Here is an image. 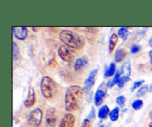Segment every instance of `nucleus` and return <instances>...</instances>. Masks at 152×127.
Masks as SVG:
<instances>
[{
	"instance_id": "obj_16",
	"label": "nucleus",
	"mask_w": 152,
	"mask_h": 127,
	"mask_svg": "<svg viewBox=\"0 0 152 127\" xmlns=\"http://www.w3.org/2000/svg\"><path fill=\"white\" fill-rule=\"evenodd\" d=\"M115 73H116V64L114 62H111V63L110 64L108 69L105 70L104 75H105V78H110V77H112L113 75H115Z\"/></svg>"
},
{
	"instance_id": "obj_28",
	"label": "nucleus",
	"mask_w": 152,
	"mask_h": 127,
	"mask_svg": "<svg viewBox=\"0 0 152 127\" xmlns=\"http://www.w3.org/2000/svg\"><path fill=\"white\" fill-rule=\"evenodd\" d=\"M81 127H91V123L90 120L88 118L85 119L82 123Z\"/></svg>"
},
{
	"instance_id": "obj_35",
	"label": "nucleus",
	"mask_w": 152,
	"mask_h": 127,
	"mask_svg": "<svg viewBox=\"0 0 152 127\" xmlns=\"http://www.w3.org/2000/svg\"><path fill=\"white\" fill-rule=\"evenodd\" d=\"M148 127H152V121L149 123V126H148Z\"/></svg>"
},
{
	"instance_id": "obj_29",
	"label": "nucleus",
	"mask_w": 152,
	"mask_h": 127,
	"mask_svg": "<svg viewBox=\"0 0 152 127\" xmlns=\"http://www.w3.org/2000/svg\"><path fill=\"white\" fill-rule=\"evenodd\" d=\"M95 118V109L94 108L92 107L91 109V112L89 113L88 116V119H89L90 121L91 120H94Z\"/></svg>"
},
{
	"instance_id": "obj_15",
	"label": "nucleus",
	"mask_w": 152,
	"mask_h": 127,
	"mask_svg": "<svg viewBox=\"0 0 152 127\" xmlns=\"http://www.w3.org/2000/svg\"><path fill=\"white\" fill-rule=\"evenodd\" d=\"M127 56V52L124 50V49H118V50L116 51L115 53V59L116 62H120L125 58V57Z\"/></svg>"
},
{
	"instance_id": "obj_23",
	"label": "nucleus",
	"mask_w": 152,
	"mask_h": 127,
	"mask_svg": "<svg viewBox=\"0 0 152 127\" xmlns=\"http://www.w3.org/2000/svg\"><path fill=\"white\" fill-rule=\"evenodd\" d=\"M143 106V102L140 99H137V100H135L132 103V108H133L134 110H139Z\"/></svg>"
},
{
	"instance_id": "obj_12",
	"label": "nucleus",
	"mask_w": 152,
	"mask_h": 127,
	"mask_svg": "<svg viewBox=\"0 0 152 127\" xmlns=\"http://www.w3.org/2000/svg\"><path fill=\"white\" fill-rule=\"evenodd\" d=\"M105 97V92L103 91L102 89H98L96 90V92H95L94 97V104L95 106H99L103 103L104 98Z\"/></svg>"
},
{
	"instance_id": "obj_31",
	"label": "nucleus",
	"mask_w": 152,
	"mask_h": 127,
	"mask_svg": "<svg viewBox=\"0 0 152 127\" xmlns=\"http://www.w3.org/2000/svg\"><path fill=\"white\" fill-rule=\"evenodd\" d=\"M149 57H150V59H151V63L152 65V50L149 51ZM151 70H152V66H151Z\"/></svg>"
},
{
	"instance_id": "obj_1",
	"label": "nucleus",
	"mask_w": 152,
	"mask_h": 127,
	"mask_svg": "<svg viewBox=\"0 0 152 127\" xmlns=\"http://www.w3.org/2000/svg\"><path fill=\"white\" fill-rule=\"evenodd\" d=\"M84 95V89L80 86L73 85L68 87L65 92V106L69 112L77 110L81 104Z\"/></svg>"
},
{
	"instance_id": "obj_17",
	"label": "nucleus",
	"mask_w": 152,
	"mask_h": 127,
	"mask_svg": "<svg viewBox=\"0 0 152 127\" xmlns=\"http://www.w3.org/2000/svg\"><path fill=\"white\" fill-rule=\"evenodd\" d=\"M119 117H120V108L119 107H115L110 112L109 118L113 122L117 121L119 119Z\"/></svg>"
},
{
	"instance_id": "obj_11",
	"label": "nucleus",
	"mask_w": 152,
	"mask_h": 127,
	"mask_svg": "<svg viewBox=\"0 0 152 127\" xmlns=\"http://www.w3.org/2000/svg\"><path fill=\"white\" fill-rule=\"evenodd\" d=\"M88 63V58L86 57L78 58L77 59H76L75 64H74V69H75L76 72H80L82 69H84V67H86Z\"/></svg>"
},
{
	"instance_id": "obj_10",
	"label": "nucleus",
	"mask_w": 152,
	"mask_h": 127,
	"mask_svg": "<svg viewBox=\"0 0 152 127\" xmlns=\"http://www.w3.org/2000/svg\"><path fill=\"white\" fill-rule=\"evenodd\" d=\"M36 102H37V97H36L35 90L33 87H30L29 90H28V97L24 102V105L26 108H31L34 106Z\"/></svg>"
},
{
	"instance_id": "obj_21",
	"label": "nucleus",
	"mask_w": 152,
	"mask_h": 127,
	"mask_svg": "<svg viewBox=\"0 0 152 127\" xmlns=\"http://www.w3.org/2000/svg\"><path fill=\"white\" fill-rule=\"evenodd\" d=\"M148 91H149V87L148 85H143L142 87H140V89H138L137 92V96L142 97V96L145 95Z\"/></svg>"
},
{
	"instance_id": "obj_7",
	"label": "nucleus",
	"mask_w": 152,
	"mask_h": 127,
	"mask_svg": "<svg viewBox=\"0 0 152 127\" xmlns=\"http://www.w3.org/2000/svg\"><path fill=\"white\" fill-rule=\"evenodd\" d=\"M98 69H94L93 70L91 71L90 74H89V76L87 79L86 80L84 84V87H83V89H84V92L86 93H88L91 90L92 87L94 85L95 83V77L97 75Z\"/></svg>"
},
{
	"instance_id": "obj_32",
	"label": "nucleus",
	"mask_w": 152,
	"mask_h": 127,
	"mask_svg": "<svg viewBox=\"0 0 152 127\" xmlns=\"http://www.w3.org/2000/svg\"><path fill=\"white\" fill-rule=\"evenodd\" d=\"M148 43H149L150 47H152V38H151V39L149 40V41H148Z\"/></svg>"
},
{
	"instance_id": "obj_9",
	"label": "nucleus",
	"mask_w": 152,
	"mask_h": 127,
	"mask_svg": "<svg viewBox=\"0 0 152 127\" xmlns=\"http://www.w3.org/2000/svg\"><path fill=\"white\" fill-rule=\"evenodd\" d=\"M13 35L19 40H25L28 36V28L26 27H13Z\"/></svg>"
},
{
	"instance_id": "obj_3",
	"label": "nucleus",
	"mask_w": 152,
	"mask_h": 127,
	"mask_svg": "<svg viewBox=\"0 0 152 127\" xmlns=\"http://www.w3.org/2000/svg\"><path fill=\"white\" fill-rule=\"evenodd\" d=\"M40 89H41L42 94L45 98H52L56 91V82L50 77L44 76L42 78Z\"/></svg>"
},
{
	"instance_id": "obj_5",
	"label": "nucleus",
	"mask_w": 152,
	"mask_h": 127,
	"mask_svg": "<svg viewBox=\"0 0 152 127\" xmlns=\"http://www.w3.org/2000/svg\"><path fill=\"white\" fill-rule=\"evenodd\" d=\"M43 112L39 108H35L30 113L28 118V125L31 127H38L42 123Z\"/></svg>"
},
{
	"instance_id": "obj_14",
	"label": "nucleus",
	"mask_w": 152,
	"mask_h": 127,
	"mask_svg": "<svg viewBox=\"0 0 152 127\" xmlns=\"http://www.w3.org/2000/svg\"><path fill=\"white\" fill-rule=\"evenodd\" d=\"M119 36L117 34L113 33L111 35L109 39V46H108V50H109V53H111L113 52V50L115 49L116 46H117V42H118Z\"/></svg>"
},
{
	"instance_id": "obj_30",
	"label": "nucleus",
	"mask_w": 152,
	"mask_h": 127,
	"mask_svg": "<svg viewBox=\"0 0 152 127\" xmlns=\"http://www.w3.org/2000/svg\"><path fill=\"white\" fill-rule=\"evenodd\" d=\"M49 65H50V66H57V63L56 62L55 59L53 61V59H52V60H50V62H49Z\"/></svg>"
},
{
	"instance_id": "obj_8",
	"label": "nucleus",
	"mask_w": 152,
	"mask_h": 127,
	"mask_svg": "<svg viewBox=\"0 0 152 127\" xmlns=\"http://www.w3.org/2000/svg\"><path fill=\"white\" fill-rule=\"evenodd\" d=\"M75 121V117L73 114L66 113L61 119L59 127H74Z\"/></svg>"
},
{
	"instance_id": "obj_24",
	"label": "nucleus",
	"mask_w": 152,
	"mask_h": 127,
	"mask_svg": "<svg viewBox=\"0 0 152 127\" xmlns=\"http://www.w3.org/2000/svg\"><path fill=\"white\" fill-rule=\"evenodd\" d=\"M130 80H131L130 78H128V77H125V76L121 77V78H120V80H119L118 83H117V87H118L119 88H122V87H124L126 83L128 82V81H129Z\"/></svg>"
},
{
	"instance_id": "obj_6",
	"label": "nucleus",
	"mask_w": 152,
	"mask_h": 127,
	"mask_svg": "<svg viewBox=\"0 0 152 127\" xmlns=\"http://www.w3.org/2000/svg\"><path fill=\"white\" fill-rule=\"evenodd\" d=\"M45 126L44 127H56V109L54 107H50L47 109L45 117Z\"/></svg>"
},
{
	"instance_id": "obj_36",
	"label": "nucleus",
	"mask_w": 152,
	"mask_h": 127,
	"mask_svg": "<svg viewBox=\"0 0 152 127\" xmlns=\"http://www.w3.org/2000/svg\"><path fill=\"white\" fill-rule=\"evenodd\" d=\"M99 127H107V126H105L102 125V126H99Z\"/></svg>"
},
{
	"instance_id": "obj_34",
	"label": "nucleus",
	"mask_w": 152,
	"mask_h": 127,
	"mask_svg": "<svg viewBox=\"0 0 152 127\" xmlns=\"http://www.w3.org/2000/svg\"><path fill=\"white\" fill-rule=\"evenodd\" d=\"M150 118H151V119H152V111L150 112Z\"/></svg>"
},
{
	"instance_id": "obj_13",
	"label": "nucleus",
	"mask_w": 152,
	"mask_h": 127,
	"mask_svg": "<svg viewBox=\"0 0 152 127\" xmlns=\"http://www.w3.org/2000/svg\"><path fill=\"white\" fill-rule=\"evenodd\" d=\"M110 109L108 105H103L99 108V111H98V118L100 119H105L108 116H109Z\"/></svg>"
},
{
	"instance_id": "obj_33",
	"label": "nucleus",
	"mask_w": 152,
	"mask_h": 127,
	"mask_svg": "<svg viewBox=\"0 0 152 127\" xmlns=\"http://www.w3.org/2000/svg\"><path fill=\"white\" fill-rule=\"evenodd\" d=\"M148 92H152V84H151V85L149 86V91Z\"/></svg>"
},
{
	"instance_id": "obj_18",
	"label": "nucleus",
	"mask_w": 152,
	"mask_h": 127,
	"mask_svg": "<svg viewBox=\"0 0 152 127\" xmlns=\"http://www.w3.org/2000/svg\"><path fill=\"white\" fill-rule=\"evenodd\" d=\"M121 72L123 76L129 78L131 75V64L129 62H126L121 68Z\"/></svg>"
},
{
	"instance_id": "obj_25",
	"label": "nucleus",
	"mask_w": 152,
	"mask_h": 127,
	"mask_svg": "<svg viewBox=\"0 0 152 127\" xmlns=\"http://www.w3.org/2000/svg\"><path fill=\"white\" fill-rule=\"evenodd\" d=\"M144 82H145V81H144V80H140V81H135V82L133 84V86H132V89H131V91L134 92L135 89H137L139 88L140 87H141Z\"/></svg>"
},
{
	"instance_id": "obj_20",
	"label": "nucleus",
	"mask_w": 152,
	"mask_h": 127,
	"mask_svg": "<svg viewBox=\"0 0 152 127\" xmlns=\"http://www.w3.org/2000/svg\"><path fill=\"white\" fill-rule=\"evenodd\" d=\"M121 74H122L121 70H117V72H116L115 75H114V76L113 77V79L111 80V83H110V87H113L114 86H115L116 84H117L119 80H120V78H121V77H120Z\"/></svg>"
},
{
	"instance_id": "obj_26",
	"label": "nucleus",
	"mask_w": 152,
	"mask_h": 127,
	"mask_svg": "<svg viewBox=\"0 0 152 127\" xmlns=\"http://www.w3.org/2000/svg\"><path fill=\"white\" fill-rule=\"evenodd\" d=\"M116 102H117V103L120 107H123L125 105V103H126V98H125V97L123 95H120L117 97Z\"/></svg>"
},
{
	"instance_id": "obj_2",
	"label": "nucleus",
	"mask_w": 152,
	"mask_h": 127,
	"mask_svg": "<svg viewBox=\"0 0 152 127\" xmlns=\"http://www.w3.org/2000/svg\"><path fill=\"white\" fill-rule=\"evenodd\" d=\"M59 38L65 45L74 50H81L85 46V40L81 35L70 30H62L59 32Z\"/></svg>"
},
{
	"instance_id": "obj_19",
	"label": "nucleus",
	"mask_w": 152,
	"mask_h": 127,
	"mask_svg": "<svg viewBox=\"0 0 152 127\" xmlns=\"http://www.w3.org/2000/svg\"><path fill=\"white\" fill-rule=\"evenodd\" d=\"M117 35L119 37L123 38V41L126 40L128 35H129V32L127 27H120L117 31Z\"/></svg>"
},
{
	"instance_id": "obj_27",
	"label": "nucleus",
	"mask_w": 152,
	"mask_h": 127,
	"mask_svg": "<svg viewBox=\"0 0 152 127\" xmlns=\"http://www.w3.org/2000/svg\"><path fill=\"white\" fill-rule=\"evenodd\" d=\"M141 50V47L138 44H133L130 48V52L132 54H136V53H139Z\"/></svg>"
},
{
	"instance_id": "obj_4",
	"label": "nucleus",
	"mask_w": 152,
	"mask_h": 127,
	"mask_svg": "<svg viewBox=\"0 0 152 127\" xmlns=\"http://www.w3.org/2000/svg\"><path fill=\"white\" fill-rule=\"evenodd\" d=\"M59 56L65 62H71L75 58L76 52L74 49L66 45H61L57 50Z\"/></svg>"
},
{
	"instance_id": "obj_22",
	"label": "nucleus",
	"mask_w": 152,
	"mask_h": 127,
	"mask_svg": "<svg viewBox=\"0 0 152 127\" xmlns=\"http://www.w3.org/2000/svg\"><path fill=\"white\" fill-rule=\"evenodd\" d=\"M19 50L17 44H16L15 41H13V60L16 61L19 58Z\"/></svg>"
}]
</instances>
